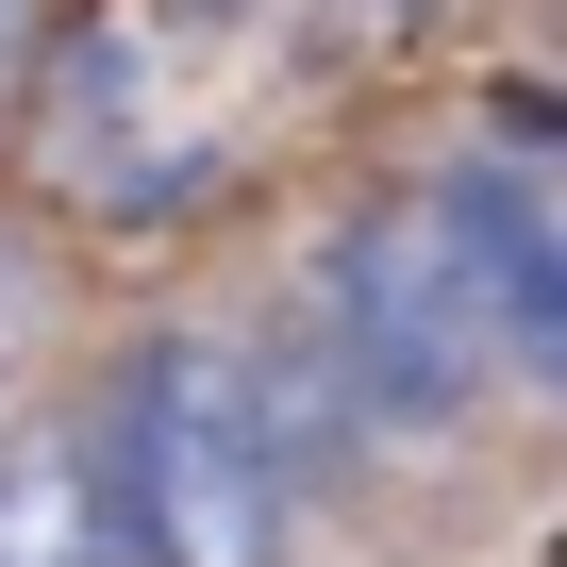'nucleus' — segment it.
Segmentation results:
<instances>
[{
  "label": "nucleus",
  "mask_w": 567,
  "mask_h": 567,
  "mask_svg": "<svg viewBox=\"0 0 567 567\" xmlns=\"http://www.w3.org/2000/svg\"><path fill=\"white\" fill-rule=\"evenodd\" d=\"M68 451L101 484L117 567H284V534H301L250 417V334H134Z\"/></svg>",
  "instance_id": "1"
},
{
  "label": "nucleus",
  "mask_w": 567,
  "mask_h": 567,
  "mask_svg": "<svg viewBox=\"0 0 567 567\" xmlns=\"http://www.w3.org/2000/svg\"><path fill=\"white\" fill-rule=\"evenodd\" d=\"M301 334H318L334 401L368 417V451H434V434H467L484 384H501V368H484V318H467V284H451V250H434L417 200H351V217L318 234Z\"/></svg>",
  "instance_id": "2"
},
{
  "label": "nucleus",
  "mask_w": 567,
  "mask_h": 567,
  "mask_svg": "<svg viewBox=\"0 0 567 567\" xmlns=\"http://www.w3.org/2000/svg\"><path fill=\"white\" fill-rule=\"evenodd\" d=\"M417 217H434V250L467 284V318H484V368L501 384H567V234H550V184L517 151H467V167H434Z\"/></svg>",
  "instance_id": "3"
},
{
  "label": "nucleus",
  "mask_w": 567,
  "mask_h": 567,
  "mask_svg": "<svg viewBox=\"0 0 567 567\" xmlns=\"http://www.w3.org/2000/svg\"><path fill=\"white\" fill-rule=\"evenodd\" d=\"M0 567H117L84 451H34V467H0Z\"/></svg>",
  "instance_id": "4"
},
{
  "label": "nucleus",
  "mask_w": 567,
  "mask_h": 567,
  "mask_svg": "<svg viewBox=\"0 0 567 567\" xmlns=\"http://www.w3.org/2000/svg\"><path fill=\"white\" fill-rule=\"evenodd\" d=\"M200 18H217V0H200Z\"/></svg>",
  "instance_id": "5"
}]
</instances>
